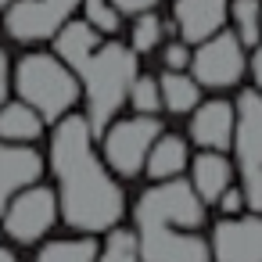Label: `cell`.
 Instances as JSON below:
<instances>
[{"label":"cell","mask_w":262,"mask_h":262,"mask_svg":"<svg viewBox=\"0 0 262 262\" xmlns=\"http://www.w3.org/2000/svg\"><path fill=\"white\" fill-rule=\"evenodd\" d=\"M51 169L58 180V215L79 233L112 230L122 219L126 198L112 172L94 155V133L83 115L65 112L51 137Z\"/></svg>","instance_id":"1"},{"label":"cell","mask_w":262,"mask_h":262,"mask_svg":"<svg viewBox=\"0 0 262 262\" xmlns=\"http://www.w3.org/2000/svg\"><path fill=\"white\" fill-rule=\"evenodd\" d=\"M133 212L144 262H212V248L198 233L205 223V201L190 180H158L140 194Z\"/></svg>","instance_id":"2"},{"label":"cell","mask_w":262,"mask_h":262,"mask_svg":"<svg viewBox=\"0 0 262 262\" xmlns=\"http://www.w3.org/2000/svg\"><path fill=\"white\" fill-rule=\"evenodd\" d=\"M69 69L79 79V94L86 97V126L94 137L104 133V126L115 119V112L122 108L133 76L140 72L137 65V51L112 43V40H97L90 51H83L79 58L69 61Z\"/></svg>","instance_id":"3"},{"label":"cell","mask_w":262,"mask_h":262,"mask_svg":"<svg viewBox=\"0 0 262 262\" xmlns=\"http://www.w3.org/2000/svg\"><path fill=\"white\" fill-rule=\"evenodd\" d=\"M15 90L18 101L40 112V119L54 122L79 101V79L58 54H26L15 65Z\"/></svg>","instance_id":"4"},{"label":"cell","mask_w":262,"mask_h":262,"mask_svg":"<svg viewBox=\"0 0 262 262\" xmlns=\"http://www.w3.org/2000/svg\"><path fill=\"white\" fill-rule=\"evenodd\" d=\"M190 72H194V83L198 86H208V90H226L233 86L248 61H244V43L237 40V33H212L208 40L198 43V51L190 54Z\"/></svg>","instance_id":"5"},{"label":"cell","mask_w":262,"mask_h":262,"mask_svg":"<svg viewBox=\"0 0 262 262\" xmlns=\"http://www.w3.org/2000/svg\"><path fill=\"white\" fill-rule=\"evenodd\" d=\"M4 233L18 244H36L54 223H58V198L43 183L22 187L8 205H4Z\"/></svg>","instance_id":"6"},{"label":"cell","mask_w":262,"mask_h":262,"mask_svg":"<svg viewBox=\"0 0 262 262\" xmlns=\"http://www.w3.org/2000/svg\"><path fill=\"white\" fill-rule=\"evenodd\" d=\"M162 133V122L155 115H137V119H122L115 126H104V162L115 176H137L144 169L147 147L151 140Z\"/></svg>","instance_id":"7"},{"label":"cell","mask_w":262,"mask_h":262,"mask_svg":"<svg viewBox=\"0 0 262 262\" xmlns=\"http://www.w3.org/2000/svg\"><path fill=\"white\" fill-rule=\"evenodd\" d=\"M79 8V0H11L4 8V29L18 43L51 40Z\"/></svg>","instance_id":"8"},{"label":"cell","mask_w":262,"mask_h":262,"mask_svg":"<svg viewBox=\"0 0 262 262\" xmlns=\"http://www.w3.org/2000/svg\"><path fill=\"white\" fill-rule=\"evenodd\" d=\"M208 248L215 262H262V215L223 219Z\"/></svg>","instance_id":"9"},{"label":"cell","mask_w":262,"mask_h":262,"mask_svg":"<svg viewBox=\"0 0 262 262\" xmlns=\"http://www.w3.org/2000/svg\"><path fill=\"white\" fill-rule=\"evenodd\" d=\"M230 144L237 147L241 176L262 169V94H258V90H244V94L237 97Z\"/></svg>","instance_id":"10"},{"label":"cell","mask_w":262,"mask_h":262,"mask_svg":"<svg viewBox=\"0 0 262 262\" xmlns=\"http://www.w3.org/2000/svg\"><path fill=\"white\" fill-rule=\"evenodd\" d=\"M43 172V158L18 140H0V212L4 205L29 183H36Z\"/></svg>","instance_id":"11"},{"label":"cell","mask_w":262,"mask_h":262,"mask_svg":"<svg viewBox=\"0 0 262 262\" xmlns=\"http://www.w3.org/2000/svg\"><path fill=\"white\" fill-rule=\"evenodd\" d=\"M190 137L205 151H226L233 137V104L230 101H198L190 108Z\"/></svg>","instance_id":"12"},{"label":"cell","mask_w":262,"mask_h":262,"mask_svg":"<svg viewBox=\"0 0 262 262\" xmlns=\"http://www.w3.org/2000/svg\"><path fill=\"white\" fill-rule=\"evenodd\" d=\"M226 4L230 0H176L172 15L183 43H201L212 33H219L226 22Z\"/></svg>","instance_id":"13"},{"label":"cell","mask_w":262,"mask_h":262,"mask_svg":"<svg viewBox=\"0 0 262 262\" xmlns=\"http://www.w3.org/2000/svg\"><path fill=\"white\" fill-rule=\"evenodd\" d=\"M230 180H233V165L223 158V151H201L190 162V187L205 205H215V198L230 187Z\"/></svg>","instance_id":"14"},{"label":"cell","mask_w":262,"mask_h":262,"mask_svg":"<svg viewBox=\"0 0 262 262\" xmlns=\"http://www.w3.org/2000/svg\"><path fill=\"white\" fill-rule=\"evenodd\" d=\"M190 155H187V140L176 137V133H158L147 147V158H144V172L151 180H169V176H180L187 169Z\"/></svg>","instance_id":"15"},{"label":"cell","mask_w":262,"mask_h":262,"mask_svg":"<svg viewBox=\"0 0 262 262\" xmlns=\"http://www.w3.org/2000/svg\"><path fill=\"white\" fill-rule=\"evenodd\" d=\"M43 133V119L26 101H4L0 104V140H18L29 144Z\"/></svg>","instance_id":"16"},{"label":"cell","mask_w":262,"mask_h":262,"mask_svg":"<svg viewBox=\"0 0 262 262\" xmlns=\"http://www.w3.org/2000/svg\"><path fill=\"white\" fill-rule=\"evenodd\" d=\"M158 90H162V108H169L176 115H187L201 101V86L194 83V76H183V72H172V69L158 79Z\"/></svg>","instance_id":"17"},{"label":"cell","mask_w":262,"mask_h":262,"mask_svg":"<svg viewBox=\"0 0 262 262\" xmlns=\"http://www.w3.org/2000/svg\"><path fill=\"white\" fill-rule=\"evenodd\" d=\"M36 262H97V244L90 237L79 241H51L40 248Z\"/></svg>","instance_id":"18"},{"label":"cell","mask_w":262,"mask_h":262,"mask_svg":"<svg viewBox=\"0 0 262 262\" xmlns=\"http://www.w3.org/2000/svg\"><path fill=\"white\" fill-rule=\"evenodd\" d=\"M258 0H233L226 4V15H233V26H237V40L244 47H255L262 40V26H258Z\"/></svg>","instance_id":"19"},{"label":"cell","mask_w":262,"mask_h":262,"mask_svg":"<svg viewBox=\"0 0 262 262\" xmlns=\"http://www.w3.org/2000/svg\"><path fill=\"white\" fill-rule=\"evenodd\" d=\"M97 262H144V258H140V248H137V233L112 226L104 248L97 251Z\"/></svg>","instance_id":"20"},{"label":"cell","mask_w":262,"mask_h":262,"mask_svg":"<svg viewBox=\"0 0 262 262\" xmlns=\"http://www.w3.org/2000/svg\"><path fill=\"white\" fill-rule=\"evenodd\" d=\"M137 22H133V51L137 54H151L158 43H162V36H165V26H162V18L155 15V11H140V15H133Z\"/></svg>","instance_id":"21"},{"label":"cell","mask_w":262,"mask_h":262,"mask_svg":"<svg viewBox=\"0 0 262 262\" xmlns=\"http://www.w3.org/2000/svg\"><path fill=\"white\" fill-rule=\"evenodd\" d=\"M129 104L140 112V115H158V108H162V90H158V79H151V76H133V83H129Z\"/></svg>","instance_id":"22"},{"label":"cell","mask_w":262,"mask_h":262,"mask_svg":"<svg viewBox=\"0 0 262 262\" xmlns=\"http://www.w3.org/2000/svg\"><path fill=\"white\" fill-rule=\"evenodd\" d=\"M79 8L86 11V22H90L97 33H119L122 15L112 8V0H79Z\"/></svg>","instance_id":"23"},{"label":"cell","mask_w":262,"mask_h":262,"mask_svg":"<svg viewBox=\"0 0 262 262\" xmlns=\"http://www.w3.org/2000/svg\"><path fill=\"white\" fill-rule=\"evenodd\" d=\"M244 205L255 212V215H262V169H255V172H244Z\"/></svg>","instance_id":"24"},{"label":"cell","mask_w":262,"mask_h":262,"mask_svg":"<svg viewBox=\"0 0 262 262\" xmlns=\"http://www.w3.org/2000/svg\"><path fill=\"white\" fill-rule=\"evenodd\" d=\"M162 61H165V69H172V72H183V69H187V61H190V51H187V43H169V47H165V54H162Z\"/></svg>","instance_id":"25"},{"label":"cell","mask_w":262,"mask_h":262,"mask_svg":"<svg viewBox=\"0 0 262 262\" xmlns=\"http://www.w3.org/2000/svg\"><path fill=\"white\" fill-rule=\"evenodd\" d=\"M215 205H219V208H223L226 215H237V212L244 208V194H241L237 187H226V190H223V194L215 198Z\"/></svg>","instance_id":"26"},{"label":"cell","mask_w":262,"mask_h":262,"mask_svg":"<svg viewBox=\"0 0 262 262\" xmlns=\"http://www.w3.org/2000/svg\"><path fill=\"white\" fill-rule=\"evenodd\" d=\"M162 0H112V8L119 15H140V11H155Z\"/></svg>","instance_id":"27"},{"label":"cell","mask_w":262,"mask_h":262,"mask_svg":"<svg viewBox=\"0 0 262 262\" xmlns=\"http://www.w3.org/2000/svg\"><path fill=\"white\" fill-rule=\"evenodd\" d=\"M251 76L258 83V94H262V40L255 43V54H251Z\"/></svg>","instance_id":"28"},{"label":"cell","mask_w":262,"mask_h":262,"mask_svg":"<svg viewBox=\"0 0 262 262\" xmlns=\"http://www.w3.org/2000/svg\"><path fill=\"white\" fill-rule=\"evenodd\" d=\"M8 101V54L0 51V104Z\"/></svg>","instance_id":"29"},{"label":"cell","mask_w":262,"mask_h":262,"mask_svg":"<svg viewBox=\"0 0 262 262\" xmlns=\"http://www.w3.org/2000/svg\"><path fill=\"white\" fill-rule=\"evenodd\" d=\"M0 262H18V255H11L8 248H0Z\"/></svg>","instance_id":"30"},{"label":"cell","mask_w":262,"mask_h":262,"mask_svg":"<svg viewBox=\"0 0 262 262\" xmlns=\"http://www.w3.org/2000/svg\"><path fill=\"white\" fill-rule=\"evenodd\" d=\"M8 4H11V0H0V8H8Z\"/></svg>","instance_id":"31"},{"label":"cell","mask_w":262,"mask_h":262,"mask_svg":"<svg viewBox=\"0 0 262 262\" xmlns=\"http://www.w3.org/2000/svg\"><path fill=\"white\" fill-rule=\"evenodd\" d=\"M258 26H262V8H258Z\"/></svg>","instance_id":"32"}]
</instances>
